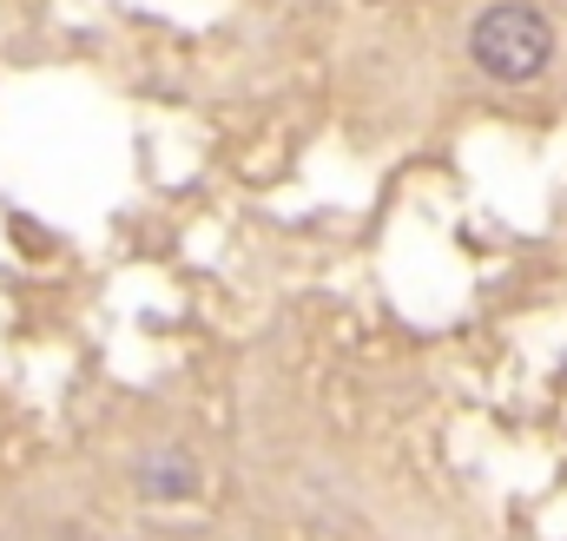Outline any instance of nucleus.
I'll list each match as a JSON object with an SVG mask.
<instances>
[{
  "instance_id": "nucleus-1",
  "label": "nucleus",
  "mask_w": 567,
  "mask_h": 541,
  "mask_svg": "<svg viewBox=\"0 0 567 541\" xmlns=\"http://www.w3.org/2000/svg\"><path fill=\"white\" fill-rule=\"evenodd\" d=\"M468 60H475L488 80H502V86H528V80H542L548 60H555V27H548V13L528 7V0H495V7H482L475 27H468Z\"/></svg>"
}]
</instances>
